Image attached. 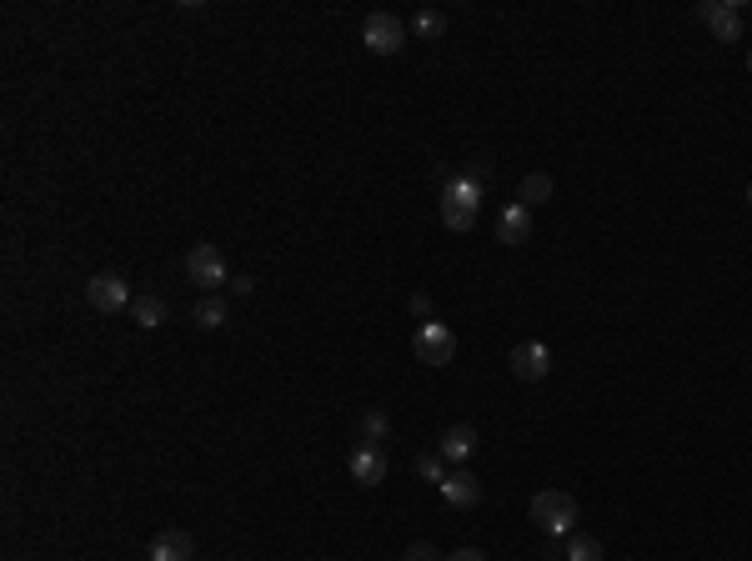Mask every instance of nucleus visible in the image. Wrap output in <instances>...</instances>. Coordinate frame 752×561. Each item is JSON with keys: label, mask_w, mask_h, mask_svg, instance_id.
<instances>
[{"label": "nucleus", "mask_w": 752, "mask_h": 561, "mask_svg": "<svg viewBox=\"0 0 752 561\" xmlns=\"http://www.w3.org/2000/svg\"><path fill=\"white\" fill-rule=\"evenodd\" d=\"M532 521L547 531V536H567L572 531V521H577V501H572V491H537L532 496Z\"/></svg>", "instance_id": "nucleus-1"}, {"label": "nucleus", "mask_w": 752, "mask_h": 561, "mask_svg": "<svg viewBox=\"0 0 752 561\" xmlns=\"http://www.w3.org/2000/svg\"><path fill=\"white\" fill-rule=\"evenodd\" d=\"M186 276H191L201 291H221V286H231V266H226V256H221L211 241L191 246V256H186Z\"/></svg>", "instance_id": "nucleus-2"}, {"label": "nucleus", "mask_w": 752, "mask_h": 561, "mask_svg": "<svg viewBox=\"0 0 752 561\" xmlns=\"http://www.w3.org/2000/svg\"><path fill=\"white\" fill-rule=\"evenodd\" d=\"M361 41H366L371 56H397V51L407 46V26H402L392 11H371L366 26H361Z\"/></svg>", "instance_id": "nucleus-3"}, {"label": "nucleus", "mask_w": 752, "mask_h": 561, "mask_svg": "<svg viewBox=\"0 0 752 561\" xmlns=\"http://www.w3.org/2000/svg\"><path fill=\"white\" fill-rule=\"evenodd\" d=\"M697 21H702L722 46L742 41V6H737V0H702V6H697Z\"/></svg>", "instance_id": "nucleus-4"}, {"label": "nucleus", "mask_w": 752, "mask_h": 561, "mask_svg": "<svg viewBox=\"0 0 752 561\" xmlns=\"http://www.w3.org/2000/svg\"><path fill=\"white\" fill-rule=\"evenodd\" d=\"M86 301H91L101 316H116V311H126L136 296H131L126 276H116V271H101V276H91V281H86Z\"/></svg>", "instance_id": "nucleus-5"}, {"label": "nucleus", "mask_w": 752, "mask_h": 561, "mask_svg": "<svg viewBox=\"0 0 752 561\" xmlns=\"http://www.w3.org/2000/svg\"><path fill=\"white\" fill-rule=\"evenodd\" d=\"M412 346H417V361H427V366H447L457 356V336L442 321H422L417 336H412Z\"/></svg>", "instance_id": "nucleus-6"}, {"label": "nucleus", "mask_w": 752, "mask_h": 561, "mask_svg": "<svg viewBox=\"0 0 752 561\" xmlns=\"http://www.w3.org/2000/svg\"><path fill=\"white\" fill-rule=\"evenodd\" d=\"M512 376H517V381H542V376H552V351H547L542 341L512 346Z\"/></svg>", "instance_id": "nucleus-7"}, {"label": "nucleus", "mask_w": 752, "mask_h": 561, "mask_svg": "<svg viewBox=\"0 0 752 561\" xmlns=\"http://www.w3.org/2000/svg\"><path fill=\"white\" fill-rule=\"evenodd\" d=\"M351 481L382 486V481H387V451H382V446H356V451H351Z\"/></svg>", "instance_id": "nucleus-8"}, {"label": "nucleus", "mask_w": 752, "mask_h": 561, "mask_svg": "<svg viewBox=\"0 0 752 561\" xmlns=\"http://www.w3.org/2000/svg\"><path fill=\"white\" fill-rule=\"evenodd\" d=\"M527 236H532V211H527L522 201L502 206V216H497V241H507V246H522Z\"/></svg>", "instance_id": "nucleus-9"}, {"label": "nucleus", "mask_w": 752, "mask_h": 561, "mask_svg": "<svg viewBox=\"0 0 752 561\" xmlns=\"http://www.w3.org/2000/svg\"><path fill=\"white\" fill-rule=\"evenodd\" d=\"M196 556V541L186 531H161L151 541V561H191Z\"/></svg>", "instance_id": "nucleus-10"}, {"label": "nucleus", "mask_w": 752, "mask_h": 561, "mask_svg": "<svg viewBox=\"0 0 752 561\" xmlns=\"http://www.w3.org/2000/svg\"><path fill=\"white\" fill-rule=\"evenodd\" d=\"M442 496H447L452 506H477V501H482V486H477L472 471H452V476L442 481Z\"/></svg>", "instance_id": "nucleus-11"}, {"label": "nucleus", "mask_w": 752, "mask_h": 561, "mask_svg": "<svg viewBox=\"0 0 752 561\" xmlns=\"http://www.w3.org/2000/svg\"><path fill=\"white\" fill-rule=\"evenodd\" d=\"M472 451H477V431L472 426H447L442 431V456L447 461H472Z\"/></svg>", "instance_id": "nucleus-12"}, {"label": "nucleus", "mask_w": 752, "mask_h": 561, "mask_svg": "<svg viewBox=\"0 0 752 561\" xmlns=\"http://www.w3.org/2000/svg\"><path fill=\"white\" fill-rule=\"evenodd\" d=\"M131 316H136L141 331H156V326H166V301H161V296H136V301H131Z\"/></svg>", "instance_id": "nucleus-13"}, {"label": "nucleus", "mask_w": 752, "mask_h": 561, "mask_svg": "<svg viewBox=\"0 0 752 561\" xmlns=\"http://www.w3.org/2000/svg\"><path fill=\"white\" fill-rule=\"evenodd\" d=\"M552 191H557V186H552V176H547V171H532V176L522 181V191H517V201H522V206L532 211V206H542V201H552Z\"/></svg>", "instance_id": "nucleus-14"}, {"label": "nucleus", "mask_w": 752, "mask_h": 561, "mask_svg": "<svg viewBox=\"0 0 752 561\" xmlns=\"http://www.w3.org/2000/svg\"><path fill=\"white\" fill-rule=\"evenodd\" d=\"M442 221H447V231H472V226H477V206L442 196Z\"/></svg>", "instance_id": "nucleus-15"}, {"label": "nucleus", "mask_w": 752, "mask_h": 561, "mask_svg": "<svg viewBox=\"0 0 752 561\" xmlns=\"http://www.w3.org/2000/svg\"><path fill=\"white\" fill-rule=\"evenodd\" d=\"M191 321H196L201 331H221V326H226V301H221V296H206V301L191 311Z\"/></svg>", "instance_id": "nucleus-16"}, {"label": "nucleus", "mask_w": 752, "mask_h": 561, "mask_svg": "<svg viewBox=\"0 0 752 561\" xmlns=\"http://www.w3.org/2000/svg\"><path fill=\"white\" fill-rule=\"evenodd\" d=\"M361 436H366V446H382L387 436H392V421H387V411H361Z\"/></svg>", "instance_id": "nucleus-17"}, {"label": "nucleus", "mask_w": 752, "mask_h": 561, "mask_svg": "<svg viewBox=\"0 0 752 561\" xmlns=\"http://www.w3.org/2000/svg\"><path fill=\"white\" fill-rule=\"evenodd\" d=\"M447 201H467V206H482V176H457V181H447V191H442Z\"/></svg>", "instance_id": "nucleus-18"}, {"label": "nucleus", "mask_w": 752, "mask_h": 561, "mask_svg": "<svg viewBox=\"0 0 752 561\" xmlns=\"http://www.w3.org/2000/svg\"><path fill=\"white\" fill-rule=\"evenodd\" d=\"M567 561H602V541L597 536H572L567 541Z\"/></svg>", "instance_id": "nucleus-19"}, {"label": "nucleus", "mask_w": 752, "mask_h": 561, "mask_svg": "<svg viewBox=\"0 0 752 561\" xmlns=\"http://www.w3.org/2000/svg\"><path fill=\"white\" fill-rule=\"evenodd\" d=\"M412 26H417V36H422V41H437V36L447 31V16H442V11H417V21H412Z\"/></svg>", "instance_id": "nucleus-20"}, {"label": "nucleus", "mask_w": 752, "mask_h": 561, "mask_svg": "<svg viewBox=\"0 0 752 561\" xmlns=\"http://www.w3.org/2000/svg\"><path fill=\"white\" fill-rule=\"evenodd\" d=\"M417 471H422V481H432V486H442V481H447L442 456H422V461H417Z\"/></svg>", "instance_id": "nucleus-21"}, {"label": "nucleus", "mask_w": 752, "mask_h": 561, "mask_svg": "<svg viewBox=\"0 0 752 561\" xmlns=\"http://www.w3.org/2000/svg\"><path fill=\"white\" fill-rule=\"evenodd\" d=\"M402 561H442V556H437V546L417 541V546H407V556H402Z\"/></svg>", "instance_id": "nucleus-22"}, {"label": "nucleus", "mask_w": 752, "mask_h": 561, "mask_svg": "<svg viewBox=\"0 0 752 561\" xmlns=\"http://www.w3.org/2000/svg\"><path fill=\"white\" fill-rule=\"evenodd\" d=\"M251 286H256L251 276H231V291H236V296H251Z\"/></svg>", "instance_id": "nucleus-23"}, {"label": "nucleus", "mask_w": 752, "mask_h": 561, "mask_svg": "<svg viewBox=\"0 0 752 561\" xmlns=\"http://www.w3.org/2000/svg\"><path fill=\"white\" fill-rule=\"evenodd\" d=\"M447 561H487V556H482V551H472V546H462V551H452Z\"/></svg>", "instance_id": "nucleus-24"}, {"label": "nucleus", "mask_w": 752, "mask_h": 561, "mask_svg": "<svg viewBox=\"0 0 752 561\" xmlns=\"http://www.w3.org/2000/svg\"><path fill=\"white\" fill-rule=\"evenodd\" d=\"M747 206H752V186H747Z\"/></svg>", "instance_id": "nucleus-25"}, {"label": "nucleus", "mask_w": 752, "mask_h": 561, "mask_svg": "<svg viewBox=\"0 0 752 561\" xmlns=\"http://www.w3.org/2000/svg\"><path fill=\"white\" fill-rule=\"evenodd\" d=\"M747 76H752V56H747Z\"/></svg>", "instance_id": "nucleus-26"}]
</instances>
